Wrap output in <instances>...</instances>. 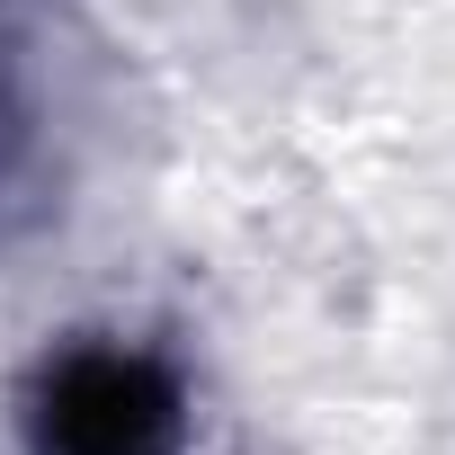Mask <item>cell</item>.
I'll list each match as a JSON object with an SVG mask.
<instances>
[{
    "mask_svg": "<svg viewBox=\"0 0 455 455\" xmlns=\"http://www.w3.org/2000/svg\"><path fill=\"white\" fill-rule=\"evenodd\" d=\"M36 455H179L188 446V393L152 348L81 339L45 357L28 402Z\"/></svg>",
    "mask_w": 455,
    "mask_h": 455,
    "instance_id": "cell-1",
    "label": "cell"
},
{
    "mask_svg": "<svg viewBox=\"0 0 455 455\" xmlns=\"http://www.w3.org/2000/svg\"><path fill=\"white\" fill-rule=\"evenodd\" d=\"M19 170H28V116H19V99H10V90H0V205H10Z\"/></svg>",
    "mask_w": 455,
    "mask_h": 455,
    "instance_id": "cell-2",
    "label": "cell"
}]
</instances>
